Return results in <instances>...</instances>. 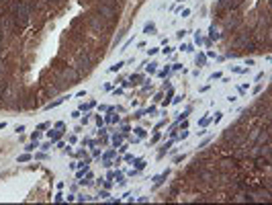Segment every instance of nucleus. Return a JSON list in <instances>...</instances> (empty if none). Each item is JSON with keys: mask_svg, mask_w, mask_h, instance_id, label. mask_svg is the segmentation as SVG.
Segmentation results:
<instances>
[{"mask_svg": "<svg viewBox=\"0 0 272 205\" xmlns=\"http://www.w3.org/2000/svg\"><path fill=\"white\" fill-rule=\"evenodd\" d=\"M157 51H160V47H151V49H147V53H149V56H155Z\"/></svg>", "mask_w": 272, "mask_h": 205, "instance_id": "24", "label": "nucleus"}, {"mask_svg": "<svg viewBox=\"0 0 272 205\" xmlns=\"http://www.w3.org/2000/svg\"><path fill=\"white\" fill-rule=\"evenodd\" d=\"M96 123H98V125H102V123H104V119H102L100 115H96Z\"/></svg>", "mask_w": 272, "mask_h": 205, "instance_id": "42", "label": "nucleus"}, {"mask_svg": "<svg viewBox=\"0 0 272 205\" xmlns=\"http://www.w3.org/2000/svg\"><path fill=\"white\" fill-rule=\"evenodd\" d=\"M76 68H78V70H88V68H90V58L84 53V51H80L78 56H76Z\"/></svg>", "mask_w": 272, "mask_h": 205, "instance_id": "1", "label": "nucleus"}, {"mask_svg": "<svg viewBox=\"0 0 272 205\" xmlns=\"http://www.w3.org/2000/svg\"><path fill=\"white\" fill-rule=\"evenodd\" d=\"M55 201H57V203H61V201H63V195H61V193H57V195H55Z\"/></svg>", "mask_w": 272, "mask_h": 205, "instance_id": "39", "label": "nucleus"}, {"mask_svg": "<svg viewBox=\"0 0 272 205\" xmlns=\"http://www.w3.org/2000/svg\"><path fill=\"white\" fill-rule=\"evenodd\" d=\"M55 129H65V123H63V121H57V123H55Z\"/></svg>", "mask_w": 272, "mask_h": 205, "instance_id": "26", "label": "nucleus"}, {"mask_svg": "<svg viewBox=\"0 0 272 205\" xmlns=\"http://www.w3.org/2000/svg\"><path fill=\"white\" fill-rule=\"evenodd\" d=\"M162 51H164V56H170V53L174 51V47H166V49H162Z\"/></svg>", "mask_w": 272, "mask_h": 205, "instance_id": "31", "label": "nucleus"}, {"mask_svg": "<svg viewBox=\"0 0 272 205\" xmlns=\"http://www.w3.org/2000/svg\"><path fill=\"white\" fill-rule=\"evenodd\" d=\"M106 197H108V191H106V189H104V191H100V199H106Z\"/></svg>", "mask_w": 272, "mask_h": 205, "instance_id": "38", "label": "nucleus"}, {"mask_svg": "<svg viewBox=\"0 0 272 205\" xmlns=\"http://www.w3.org/2000/svg\"><path fill=\"white\" fill-rule=\"evenodd\" d=\"M35 148H39V142H37V140H33L29 146H25V150H27V152H33Z\"/></svg>", "mask_w": 272, "mask_h": 205, "instance_id": "11", "label": "nucleus"}, {"mask_svg": "<svg viewBox=\"0 0 272 205\" xmlns=\"http://www.w3.org/2000/svg\"><path fill=\"white\" fill-rule=\"evenodd\" d=\"M55 2H57V0H55Z\"/></svg>", "mask_w": 272, "mask_h": 205, "instance_id": "45", "label": "nucleus"}, {"mask_svg": "<svg viewBox=\"0 0 272 205\" xmlns=\"http://www.w3.org/2000/svg\"><path fill=\"white\" fill-rule=\"evenodd\" d=\"M211 140H213V138H207V140H202V142L198 144V148H205V146H209V144H211Z\"/></svg>", "mask_w": 272, "mask_h": 205, "instance_id": "21", "label": "nucleus"}, {"mask_svg": "<svg viewBox=\"0 0 272 205\" xmlns=\"http://www.w3.org/2000/svg\"><path fill=\"white\" fill-rule=\"evenodd\" d=\"M186 135H188V131H186V129H182V131H180V135H178V138H180V140H186Z\"/></svg>", "mask_w": 272, "mask_h": 205, "instance_id": "25", "label": "nucleus"}, {"mask_svg": "<svg viewBox=\"0 0 272 205\" xmlns=\"http://www.w3.org/2000/svg\"><path fill=\"white\" fill-rule=\"evenodd\" d=\"M47 127H49V123H39V127H37V129L41 131V129H47Z\"/></svg>", "mask_w": 272, "mask_h": 205, "instance_id": "35", "label": "nucleus"}, {"mask_svg": "<svg viewBox=\"0 0 272 205\" xmlns=\"http://www.w3.org/2000/svg\"><path fill=\"white\" fill-rule=\"evenodd\" d=\"M143 115H145V111H137V113H135L133 117H135V119H139V117H143Z\"/></svg>", "mask_w": 272, "mask_h": 205, "instance_id": "30", "label": "nucleus"}, {"mask_svg": "<svg viewBox=\"0 0 272 205\" xmlns=\"http://www.w3.org/2000/svg\"><path fill=\"white\" fill-rule=\"evenodd\" d=\"M65 78H67V80H72V82H76V80H78V72H76V70H72V68H67V70H65Z\"/></svg>", "mask_w": 272, "mask_h": 205, "instance_id": "5", "label": "nucleus"}, {"mask_svg": "<svg viewBox=\"0 0 272 205\" xmlns=\"http://www.w3.org/2000/svg\"><path fill=\"white\" fill-rule=\"evenodd\" d=\"M207 123H209V117H202V119L198 121V125H207Z\"/></svg>", "mask_w": 272, "mask_h": 205, "instance_id": "34", "label": "nucleus"}, {"mask_svg": "<svg viewBox=\"0 0 272 205\" xmlns=\"http://www.w3.org/2000/svg\"><path fill=\"white\" fill-rule=\"evenodd\" d=\"M25 129H27L25 125H16V127H14V131H16V133H20V131H25Z\"/></svg>", "mask_w": 272, "mask_h": 205, "instance_id": "29", "label": "nucleus"}, {"mask_svg": "<svg viewBox=\"0 0 272 205\" xmlns=\"http://www.w3.org/2000/svg\"><path fill=\"white\" fill-rule=\"evenodd\" d=\"M184 35H186V31H184V29H182V31H178V33H176V37H178V39H182Z\"/></svg>", "mask_w": 272, "mask_h": 205, "instance_id": "33", "label": "nucleus"}, {"mask_svg": "<svg viewBox=\"0 0 272 205\" xmlns=\"http://www.w3.org/2000/svg\"><path fill=\"white\" fill-rule=\"evenodd\" d=\"M170 70H172V68H170V66H166V68H164V70H162L160 74H157V76H160V78H166V76L170 74Z\"/></svg>", "mask_w": 272, "mask_h": 205, "instance_id": "18", "label": "nucleus"}, {"mask_svg": "<svg viewBox=\"0 0 272 205\" xmlns=\"http://www.w3.org/2000/svg\"><path fill=\"white\" fill-rule=\"evenodd\" d=\"M221 78V72H215V74H211V82H215V80H219Z\"/></svg>", "mask_w": 272, "mask_h": 205, "instance_id": "23", "label": "nucleus"}, {"mask_svg": "<svg viewBox=\"0 0 272 205\" xmlns=\"http://www.w3.org/2000/svg\"><path fill=\"white\" fill-rule=\"evenodd\" d=\"M65 99H70V95H67V97H61V99H55L53 103H49V105H45V109H47V111H49V109H53V107H57V105H61V103H63Z\"/></svg>", "mask_w": 272, "mask_h": 205, "instance_id": "6", "label": "nucleus"}, {"mask_svg": "<svg viewBox=\"0 0 272 205\" xmlns=\"http://www.w3.org/2000/svg\"><path fill=\"white\" fill-rule=\"evenodd\" d=\"M209 35H211V39H215V41H217V39H221V35H219V31H217L215 27H211V29H209Z\"/></svg>", "mask_w": 272, "mask_h": 205, "instance_id": "8", "label": "nucleus"}, {"mask_svg": "<svg viewBox=\"0 0 272 205\" xmlns=\"http://www.w3.org/2000/svg\"><path fill=\"white\" fill-rule=\"evenodd\" d=\"M102 185H104V189H110V187H112V183H110V180H104Z\"/></svg>", "mask_w": 272, "mask_h": 205, "instance_id": "41", "label": "nucleus"}, {"mask_svg": "<svg viewBox=\"0 0 272 205\" xmlns=\"http://www.w3.org/2000/svg\"><path fill=\"white\" fill-rule=\"evenodd\" d=\"M98 12H100V16H104V19H112V16H115L117 14V10L115 8H110V6H98Z\"/></svg>", "mask_w": 272, "mask_h": 205, "instance_id": "2", "label": "nucleus"}, {"mask_svg": "<svg viewBox=\"0 0 272 205\" xmlns=\"http://www.w3.org/2000/svg\"><path fill=\"white\" fill-rule=\"evenodd\" d=\"M143 33H147V35H155V25H153V23H145Z\"/></svg>", "mask_w": 272, "mask_h": 205, "instance_id": "7", "label": "nucleus"}, {"mask_svg": "<svg viewBox=\"0 0 272 205\" xmlns=\"http://www.w3.org/2000/svg\"><path fill=\"white\" fill-rule=\"evenodd\" d=\"M188 14H190V8H184V10H182V19H186Z\"/></svg>", "mask_w": 272, "mask_h": 205, "instance_id": "36", "label": "nucleus"}, {"mask_svg": "<svg viewBox=\"0 0 272 205\" xmlns=\"http://www.w3.org/2000/svg\"><path fill=\"white\" fill-rule=\"evenodd\" d=\"M141 80H143V76H141V74H133V76H131V84H133V86H135V84H139Z\"/></svg>", "mask_w": 272, "mask_h": 205, "instance_id": "10", "label": "nucleus"}, {"mask_svg": "<svg viewBox=\"0 0 272 205\" xmlns=\"http://www.w3.org/2000/svg\"><path fill=\"white\" fill-rule=\"evenodd\" d=\"M178 2H184V0H178Z\"/></svg>", "mask_w": 272, "mask_h": 205, "instance_id": "44", "label": "nucleus"}, {"mask_svg": "<svg viewBox=\"0 0 272 205\" xmlns=\"http://www.w3.org/2000/svg\"><path fill=\"white\" fill-rule=\"evenodd\" d=\"M31 160V156L29 154H22V156H18V162H29Z\"/></svg>", "mask_w": 272, "mask_h": 205, "instance_id": "19", "label": "nucleus"}, {"mask_svg": "<svg viewBox=\"0 0 272 205\" xmlns=\"http://www.w3.org/2000/svg\"><path fill=\"white\" fill-rule=\"evenodd\" d=\"M88 199H90L88 195H80V197H78V201H88Z\"/></svg>", "mask_w": 272, "mask_h": 205, "instance_id": "43", "label": "nucleus"}, {"mask_svg": "<svg viewBox=\"0 0 272 205\" xmlns=\"http://www.w3.org/2000/svg\"><path fill=\"white\" fill-rule=\"evenodd\" d=\"M221 117H223V113H215V119H213V121H215V123H219V121H221Z\"/></svg>", "mask_w": 272, "mask_h": 205, "instance_id": "28", "label": "nucleus"}, {"mask_svg": "<svg viewBox=\"0 0 272 205\" xmlns=\"http://www.w3.org/2000/svg\"><path fill=\"white\" fill-rule=\"evenodd\" d=\"M39 148H41V150H49V148H51V142H45V144H39Z\"/></svg>", "mask_w": 272, "mask_h": 205, "instance_id": "22", "label": "nucleus"}, {"mask_svg": "<svg viewBox=\"0 0 272 205\" xmlns=\"http://www.w3.org/2000/svg\"><path fill=\"white\" fill-rule=\"evenodd\" d=\"M205 62H207V56L205 53H198L196 56V66H205Z\"/></svg>", "mask_w": 272, "mask_h": 205, "instance_id": "9", "label": "nucleus"}, {"mask_svg": "<svg viewBox=\"0 0 272 205\" xmlns=\"http://www.w3.org/2000/svg\"><path fill=\"white\" fill-rule=\"evenodd\" d=\"M135 133H137V138H145V135H147V131L143 129V127H137V129H133Z\"/></svg>", "mask_w": 272, "mask_h": 205, "instance_id": "14", "label": "nucleus"}, {"mask_svg": "<svg viewBox=\"0 0 272 205\" xmlns=\"http://www.w3.org/2000/svg\"><path fill=\"white\" fill-rule=\"evenodd\" d=\"M86 170H88V168H82V170H78V172H76V178H82V176H84V172H86Z\"/></svg>", "mask_w": 272, "mask_h": 205, "instance_id": "27", "label": "nucleus"}, {"mask_svg": "<svg viewBox=\"0 0 272 205\" xmlns=\"http://www.w3.org/2000/svg\"><path fill=\"white\" fill-rule=\"evenodd\" d=\"M39 138H41V131H35V133L31 135V140H39Z\"/></svg>", "mask_w": 272, "mask_h": 205, "instance_id": "32", "label": "nucleus"}, {"mask_svg": "<svg viewBox=\"0 0 272 205\" xmlns=\"http://www.w3.org/2000/svg\"><path fill=\"white\" fill-rule=\"evenodd\" d=\"M168 174H170V172H168V170H164L162 174H157V176H153V183H155V187H157V185H162L164 180L168 178Z\"/></svg>", "mask_w": 272, "mask_h": 205, "instance_id": "4", "label": "nucleus"}, {"mask_svg": "<svg viewBox=\"0 0 272 205\" xmlns=\"http://www.w3.org/2000/svg\"><path fill=\"white\" fill-rule=\"evenodd\" d=\"M129 131H131V127H129V125H123V135H127Z\"/></svg>", "mask_w": 272, "mask_h": 205, "instance_id": "37", "label": "nucleus"}, {"mask_svg": "<svg viewBox=\"0 0 272 205\" xmlns=\"http://www.w3.org/2000/svg\"><path fill=\"white\" fill-rule=\"evenodd\" d=\"M112 144H115V146L119 148V146L123 144V135H112Z\"/></svg>", "mask_w": 272, "mask_h": 205, "instance_id": "13", "label": "nucleus"}, {"mask_svg": "<svg viewBox=\"0 0 272 205\" xmlns=\"http://www.w3.org/2000/svg\"><path fill=\"white\" fill-rule=\"evenodd\" d=\"M92 107H94V101H90V103H86V105L82 103V105H80V111H88V109H92Z\"/></svg>", "mask_w": 272, "mask_h": 205, "instance_id": "15", "label": "nucleus"}, {"mask_svg": "<svg viewBox=\"0 0 272 205\" xmlns=\"http://www.w3.org/2000/svg\"><path fill=\"white\" fill-rule=\"evenodd\" d=\"M133 162H135V166H137V170L145 168V160H143V158H137V160H133Z\"/></svg>", "mask_w": 272, "mask_h": 205, "instance_id": "12", "label": "nucleus"}, {"mask_svg": "<svg viewBox=\"0 0 272 205\" xmlns=\"http://www.w3.org/2000/svg\"><path fill=\"white\" fill-rule=\"evenodd\" d=\"M155 66H157L155 62H151V64L147 66V72H149V74H153V72H155Z\"/></svg>", "mask_w": 272, "mask_h": 205, "instance_id": "20", "label": "nucleus"}, {"mask_svg": "<svg viewBox=\"0 0 272 205\" xmlns=\"http://www.w3.org/2000/svg\"><path fill=\"white\" fill-rule=\"evenodd\" d=\"M202 41H205V39H202V35H200V31H196V33H194V43H196V45H200Z\"/></svg>", "mask_w": 272, "mask_h": 205, "instance_id": "17", "label": "nucleus"}, {"mask_svg": "<svg viewBox=\"0 0 272 205\" xmlns=\"http://www.w3.org/2000/svg\"><path fill=\"white\" fill-rule=\"evenodd\" d=\"M123 66H125V62H117L115 66H110V72H117V70H121Z\"/></svg>", "mask_w": 272, "mask_h": 205, "instance_id": "16", "label": "nucleus"}, {"mask_svg": "<svg viewBox=\"0 0 272 205\" xmlns=\"http://www.w3.org/2000/svg\"><path fill=\"white\" fill-rule=\"evenodd\" d=\"M157 140H160V133H157V131H155V135H153V138H151V144H155Z\"/></svg>", "mask_w": 272, "mask_h": 205, "instance_id": "40", "label": "nucleus"}, {"mask_svg": "<svg viewBox=\"0 0 272 205\" xmlns=\"http://www.w3.org/2000/svg\"><path fill=\"white\" fill-rule=\"evenodd\" d=\"M47 138H49V142H51V144H55V142L61 138V131H59V129H53V131H49V133H47Z\"/></svg>", "mask_w": 272, "mask_h": 205, "instance_id": "3", "label": "nucleus"}]
</instances>
